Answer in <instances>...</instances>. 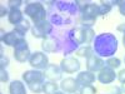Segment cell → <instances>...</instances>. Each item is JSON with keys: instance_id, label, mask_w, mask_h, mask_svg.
<instances>
[{"instance_id": "6da1fadb", "label": "cell", "mask_w": 125, "mask_h": 94, "mask_svg": "<svg viewBox=\"0 0 125 94\" xmlns=\"http://www.w3.org/2000/svg\"><path fill=\"white\" fill-rule=\"evenodd\" d=\"M94 51L96 53L98 57H113L118 50V40L115 35L111 33H103L94 38Z\"/></svg>"}, {"instance_id": "7a4b0ae2", "label": "cell", "mask_w": 125, "mask_h": 94, "mask_svg": "<svg viewBox=\"0 0 125 94\" xmlns=\"http://www.w3.org/2000/svg\"><path fill=\"white\" fill-rule=\"evenodd\" d=\"M24 14L28 15L31 20H33L34 24L46 20V10L43 6V4H40L38 1L29 3L24 9Z\"/></svg>"}, {"instance_id": "3957f363", "label": "cell", "mask_w": 125, "mask_h": 94, "mask_svg": "<svg viewBox=\"0 0 125 94\" xmlns=\"http://www.w3.org/2000/svg\"><path fill=\"white\" fill-rule=\"evenodd\" d=\"M30 55H31V53H30L28 41L25 40V38L20 39L14 45V58H15V60L19 61V63H25V61H29Z\"/></svg>"}, {"instance_id": "277c9868", "label": "cell", "mask_w": 125, "mask_h": 94, "mask_svg": "<svg viewBox=\"0 0 125 94\" xmlns=\"http://www.w3.org/2000/svg\"><path fill=\"white\" fill-rule=\"evenodd\" d=\"M95 38V31L91 28H78L74 30V39L78 44L89 45Z\"/></svg>"}, {"instance_id": "5b68a950", "label": "cell", "mask_w": 125, "mask_h": 94, "mask_svg": "<svg viewBox=\"0 0 125 94\" xmlns=\"http://www.w3.org/2000/svg\"><path fill=\"white\" fill-rule=\"evenodd\" d=\"M49 64H50L49 58L44 51H35V53H31L30 59H29V65L33 69L44 70Z\"/></svg>"}, {"instance_id": "8992f818", "label": "cell", "mask_w": 125, "mask_h": 94, "mask_svg": "<svg viewBox=\"0 0 125 94\" xmlns=\"http://www.w3.org/2000/svg\"><path fill=\"white\" fill-rule=\"evenodd\" d=\"M51 24L48 22V20H44V22H40V23H36L34 24L33 29H31V33H33V36L36 38V39H46L48 35L51 33Z\"/></svg>"}, {"instance_id": "52a82bcc", "label": "cell", "mask_w": 125, "mask_h": 94, "mask_svg": "<svg viewBox=\"0 0 125 94\" xmlns=\"http://www.w3.org/2000/svg\"><path fill=\"white\" fill-rule=\"evenodd\" d=\"M60 68L66 74H74L80 70V63L75 57H65L60 61Z\"/></svg>"}, {"instance_id": "ba28073f", "label": "cell", "mask_w": 125, "mask_h": 94, "mask_svg": "<svg viewBox=\"0 0 125 94\" xmlns=\"http://www.w3.org/2000/svg\"><path fill=\"white\" fill-rule=\"evenodd\" d=\"M116 78H118V74L115 73V70L109 68V67H106V65L98 73V77H96V79L101 83V84H104V85L111 84V83L115 80Z\"/></svg>"}, {"instance_id": "9c48e42d", "label": "cell", "mask_w": 125, "mask_h": 94, "mask_svg": "<svg viewBox=\"0 0 125 94\" xmlns=\"http://www.w3.org/2000/svg\"><path fill=\"white\" fill-rule=\"evenodd\" d=\"M59 87H60L61 92L69 93V94L78 93L79 89H80V84L78 83L76 78H73V77H68L65 79H61V83H60Z\"/></svg>"}, {"instance_id": "30bf717a", "label": "cell", "mask_w": 125, "mask_h": 94, "mask_svg": "<svg viewBox=\"0 0 125 94\" xmlns=\"http://www.w3.org/2000/svg\"><path fill=\"white\" fill-rule=\"evenodd\" d=\"M104 67H105V61L96 54H93L86 59V70L91 73H99Z\"/></svg>"}, {"instance_id": "8fae6325", "label": "cell", "mask_w": 125, "mask_h": 94, "mask_svg": "<svg viewBox=\"0 0 125 94\" xmlns=\"http://www.w3.org/2000/svg\"><path fill=\"white\" fill-rule=\"evenodd\" d=\"M23 80L28 85L33 84V83H38V82H44V74L41 70H36V69L25 70L23 73Z\"/></svg>"}, {"instance_id": "7c38bea8", "label": "cell", "mask_w": 125, "mask_h": 94, "mask_svg": "<svg viewBox=\"0 0 125 94\" xmlns=\"http://www.w3.org/2000/svg\"><path fill=\"white\" fill-rule=\"evenodd\" d=\"M61 68L60 65H56V64H49L44 71H43V74H44V78H46L50 82H58L61 79Z\"/></svg>"}, {"instance_id": "4fadbf2b", "label": "cell", "mask_w": 125, "mask_h": 94, "mask_svg": "<svg viewBox=\"0 0 125 94\" xmlns=\"http://www.w3.org/2000/svg\"><path fill=\"white\" fill-rule=\"evenodd\" d=\"M96 77H95V73H91L89 70H84V71H79V74L76 75V80L78 83L81 85H90L95 82Z\"/></svg>"}, {"instance_id": "5bb4252c", "label": "cell", "mask_w": 125, "mask_h": 94, "mask_svg": "<svg viewBox=\"0 0 125 94\" xmlns=\"http://www.w3.org/2000/svg\"><path fill=\"white\" fill-rule=\"evenodd\" d=\"M23 38H25V35H21L20 33H18V31L14 29V30H11V31H8V33L5 34V36L3 38V43L5 44V45H8V47H14L18 41L20 40V39H23Z\"/></svg>"}, {"instance_id": "9a60e30c", "label": "cell", "mask_w": 125, "mask_h": 94, "mask_svg": "<svg viewBox=\"0 0 125 94\" xmlns=\"http://www.w3.org/2000/svg\"><path fill=\"white\" fill-rule=\"evenodd\" d=\"M81 15L85 16V18H89V19H93V20H96V18L100 15V13H99V5L89 3L84 9L81 10Z\"/></svg>"}, {"instance_id": "2e32d148", "label": "cell", "mask_w": 125, "mask_h": 94, "mask_svg": "<svg viewBox=\"0 0 125 94\" xmlns=\"http://www.w3.org/2000/svg\"><path fill=\"white\" fill-rule=\"evenodd\" d=\"M8 20L10 24L18 25L21 20H24V12H21L20 9H10L9 10V15Z\"/></svg>"}, {"instance_id": "e0dca14e", "label": "cell", "mask_w": 125, "mask_h": 94, "mask_svg": "<svg viewBox=\"0 0 125 94\" xmlns=\"http://www.w3.org/2000/svg\"><path fill=\"white\" fill-rule=\"evenodd\" d=\"M9 94H26L25 84L21 80H13L9 85Z\"/></svg>"}, {"instance_id": "ac0fdd59", "label": "cell", "mask_w": 125, "mask_h": 94, "mask_svg": "<svg viewBox=\"0 0 125 94\" xmlns=\"http://www.w3.org/2000/svg\"><path fill=\"white\" fill-rule=\"evenodd\" d=\"M41 49L44 53H53L58 50V41L53 38H46L41 43Z\"/></svg>"}, {"instance_id": "d6986e66", "label": "cell", "mask_w": 125, "mask_h": 94, "mask_svg": "<svg viewBox=\"0 0 125 94\" xmlns=\"http://www.w3.org/2000/svg\"><path fill=\"white\" fill-rule=\"evenodd\" d=\"M59 85L56 84V82H44L43 84V93L44 94H55L56 92H59Z\"/></svg>"}, {"instance_id": "ffe728a7", "label": "cell", "mask_w": 125, "mask_h": 94, "mask_svg": "<svg viewBox=\"0 0 125 94\" xmlns=\"http://www.w3.org/2000/svg\"><path fill=\"white\" fill-rule=\"evenodd\" d=\"M75 54L78 55V57H83V58H89L90 55H93L94 54V49H93V47H90V45H81L76 51H75Z\"/></svg>"}, {"instance_id": "44dd1931", "label": "cell", "mask_w": 125, "mask_h": 94, "mask_svg": "<svg viewBox=\"0 0 125 94\" xmlns=\"http://www.w3.org/2000/svg\"><path fill=\"white\" fill-rule=\"evenodd\" d=\"M29 29H30V23H29V20H26V19L21 20L18 25H15V30L18 31V33H20L21 35H25Z\"/></svg>"}, {"instance_id": "7402d4cb", "label": "cell", "mask_w": 125, "mask_h": 94, "mask_svg": "<svg viewBox=\"0 0 125 94\" xmlns=\"http://www.w3.org/2000/svg\"><path fill=\"white\" fill-rule=\"evenodd\" d=\"M105 65L115 70V69H118V68L121 65V60H120L119 58H116V57H110V58H108V59H106Z\"/></svg>"}, {"instance_id": "603a6c76", "label": "cell", "mask_w": 125, "mask_h": 94, "mask_svg": "<svg viewBox=\"0 0 125 94\" xmlns=\"http://www.w3.org/2000/svg\"><path fill=\"white\" fill-rule=\"evenodd\" d=\"M96 92H98L96 88L93 84H90V85H81L78 94H96Z\"/></svg>"}, {"instance_id": "cb8c5ba5", "label": "cell", "mask_w": 125, "mask_h": 94, "mask_svg": "<svg viewBox=\"0 0 125 94\" xmlns=\"http://www.w3.org/2000/svg\"><path fill=\"white\" fill-rule=\"evenodd\" d=\"M43 84L44 82H38V83H33V84H29V89L35 93V94H39V93H43Z\"/></svg>"}, {"instance_id": "d4e9b609", "label": "cell", "mask_w": 125, "mask_h": 94, "mask_svg": "<svg viewBox=\"0 0 125 94\" xmlns=\"http://www.w3.org/2000/svg\"><path fill=\"white\" fill-rule=\"evenodd\" d=\"M110 12H111V5L106 4L104 0H101L100 5H99V13H100V15H106Z\"/></svg>"}, {"instance_id": "484cf974", "label": "cell", "mask_w": 125, "mask_h": 94, "mask_svg": "<svg viewBox=\"0 0 125 94\" xmlns=\"http://www.w3.org/2000/svg\"><path fill=\"white\" fill-rule=\"evenodd\" d=\"M23 4H24L23 0H9L8 1V5L10 9H19Z\"/></svg>"}, {"instance_id": "4316f807", "label": "cell", "mask_w": 125, "mask_h": 94, "mask_svg": "<svg viewBox=\"0 0 125 94\" xmlns=\"http://www.w3.org/2000/svg\"><path fill=\"white\" fill-rule=\"evenodd\" d=\"M8 64H9V59H8V57L4 55L3 49H1V55H0V69H5L8 67Z\"/></svg>"}, {"instance_id": "83f0119b", "label": "cell", "mask_w": 125, "mask_h": 94, "mask_svg": "<svg viewBox=\"0 0 125 94\" xmlns=\"http://www.w3.org/2000/svg\"><path fill=\"white\" fill-rule=\"evenodd\" d=\"M9 80V74L5 69H0V82L1 83H8Z\"/></svg>"}, {"instance_id": "f1b7e54d", "label": "cell", "mask_w": 125, "mask_h": 94, "mask_svg": "<svg viewBox=\"0 0 125 94\" xmlns=\"http://www.w3.org/2000/svg\"><path fill=\"white\" fill-rule=\"evenodd\" d=\"M106 94H123V92L119 87H111V89L106 92Z\"/></svg>"}, {"instance_id": "f546056e", "label": "cell", "mask_w": 125, "mask_h": 94, "mask_svg": "<svg viewBox=\"0 0 125 94\" xmlns=\"http://www.w3.org/2000/svg\"><path fill=\"white\" fill-rule=\"evenodd\" d=\"M118 79H119V82L121 83H125V69H121L119 73H118Z\"/></svg>"}, {"instance_id": "4dcf8cb0", "label": "cell", "mask_w": 125, "mask_h": 94, "mask_svg": "<svg viewBox=\"0 0 125 94\" xmlns=\"http://www.w3.org/2000/svg\"><path fill=\"white\" fill-rule=\"evenodd\" d=\"M119 13L125 16V0H120V4H119Z\"/></svg>"}, {"instance_id": "1f68e13d", "label": "cell", "mask_w": 125, "mask_h": 94, "mask_svg": "<svg viewBox=\"0 0 125 94\" xmlns=\"http://www.w3.org/2000/svg\"><path fill=\"white\" fill-rule=\"evenodd\" d=\"M75 4H76V5L80 8V12H81V10H83V9H84V8H85V6L89 4V1H80V0H76Z\"/></svg>"}, {"instance_id": "d6a6232c", "label": "cell", "mask_w": 125, "mask_h": 94, "mask_svg": "<svg viewBox=\"0 0 125 94\" xmlns=\"http://www.w3.org/2000/svg\"><path fill=\"white\" fill-rule=\"evenodd\" d=\"M5 15H9V12L4 8V5L0 6V18H4Z\"/></svg>"}, {"instance_id": "836d02e7", "label": "cell", "mask_w": 125, "mask_h": 94, "mask_svg": "<svg viewBox=\"0 0 125 94\" xmlns=\"http://www.w3.org/2000/svg\"><path fill=\"white\" fill-rule=\"evenodd\" d=\"M118 31H120V33H123L125 35V23H121L118 25Z\"/></svg>"}, {"instance_id": "e575fe53", "label": "cell", "mask_w": 125, "mask_h": 94, "mask_svg": "<svg viewBox=\"0 0 125 94\" xmlns=\"http://www.w3.org/2000/svg\"><path fill=\"white\" fill-rule=\"evenodd\" d=\"M0 33H1V34H0V39H1V40H3V38L5 36V34H6V33H5V31H4V29H3V28H1V29H0Z\"/></svg>"}, {"instance_id": "d590c367", "label": "cell", "mask_w": 125, "mask_h": 94, "mask_svg": "<svg viewBox=\"0 0 125 94\" xmlns=\"http://www.w3.org/2000/svg\"><path fill=\"white\" fill-rule=\"evenodd\" d=\"M120 89H121V92H123V94H125V83H123V84H121V87H120Z\"/></svg>"}, {"instance_id": "8d00e7d4", "label": "cell", "mask_w": 125, "mask_h": 94, "mask_svg": "<svg viewBox=\"0 0 125 94\" xmlns=\"http://www.w3.org/2000/svg\"><path fill=\"white\" fill-rule=\"evenodd\" d=\"M123 45H124V48H125V35L123 36Z\"/></svg>"}, {"instance_id": "74e56055", "label": "cell", "mask_w": 125, "mask_h": 94, "mask_svg": "<svg viewBox=\"0 0 125 94\" xmlns=\"http://www.w3.org/2000/svg\"><path fill=\"white\" fill-rule=\"evenodd\" d=\"M55 94H65V93H64V92H56Z\"/></svg>"}, {"instance_id": "f35d334b", "label": "cell", "mask_w": 125, "mask_h": 94, "mask_svg": "<svg viewBox=\"0 0 125 94\" xmlns=\"http://www.w3.org/2000/svg\"><path fill=\"white\" fill-rule=\"evenodd\" d=\"M124 63H125V57H124Z\"/></svg>"}, {"instance_id": "ab89813d", "label": "cell", "mask_w": 125, "mask_h": 94, "mask_svg": "<svg viewBox=\"0 0 125 94\" xmlns=\"http://www.w3.org/2000/svg\"><path fill=\"white\" fill-rule=\"evenodd\" d=\"M73 94H76V93H73Z\"/></svg>"}]
</instances>
